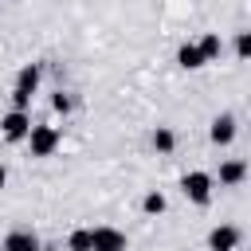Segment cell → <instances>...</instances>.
Returning a JSON list of instances; mask_svg holds the SVG:
<instances>
[{"label": "cell", "mask_w": 251, "mask_h": 251, "mask_svg": "<svg viewBox=\"0 0 251 251\" xmlns=\"http://www.w3.org/2000/svg\"><path fill=\"white\" fill-rule=\"evenodd\" d=\"M141 212H145V216H161V212H165V196H161V192H145Z\"/></svg>", "instance_id": "14"}, {"label": "cell", "mask_w": 251, "mask_h": 251, "mask_svg": "<svg viewBox=\"0 0 251 251\" xmlns=\"http://www.w3.org/2000/svg\"><path fill=\"white\" fill-rule=\"evenodd\" d=\"M4 251H39V239H35L31 231L16 227V231H8V235H4Z\"/></svg>", "instance_id": "9"}, {"label": "cell", "mask_w": 251, "mask_h": 251, "mask_svg": "<svg viewBox=\"0 0 251 251\" xmlns=\"http://www.w3.org/2000/svg\"><path fill=\"white\" fill-rule=\"evenodd\" d=\"M0 129H4V137H8V141H24V137H27V129H31V118H27L24 110H8V114L0 118Z\"/></svg>", "instance_id": "4"}, {"label": "cell", "mask_w": 251, "mask_h": 251, "mask_svg": "<svg viewBox=\"0 0 251 251\" xmlns=\"http://www.w3.org/2000/svg\"><path fill=\"white\" fill-rule=\"evenodd\" d=\"M24 141H27V149H31V157H51V153L59 149V141H63V133H59L55 126H31Z\"/></svg>", "instance_id": "2"}, {"label": "cell", "mask_w": 251, "mask_h": 251, "mask_svg": "<svg viewBox=\"0 0 251 251\" xmlns=\"http://www.w3.org/2000/svg\"><path fill=\"white\" fill-rule=\"evenodd\" d=\"M153 149H157V153H173V149H176V133H173L169 126H157V129H153Z\"/></svg>", "instance_id": "11"}, {"label": "cell", "mask_w": 251, "mask_h": 251, "mask_svg": "<svg viewBox=\"0 0 251 251\" xmlns=\"http://www.w3.org/2000/svg\"><path fill=\"white\" fill-rule=\"evenodd\" d=\"M27 106H31V94L27 90H12V110H24L27 114Z\"/></svg>", "instance_id": "17"}, {"label": "cell", "mask_w": 251, "mask_h": 251, "mask_svg": "<svg viewBox=\"0 0 251 251\" xmlns=\"http://www.w3.org/2000/svg\"><path fill=\"white\" fill-rule=\"evenodd\" d=\"M239 227H231V224H220V227H212L208 231V251H235L239 247Z\"/></svg>", "instance_id": "5"}, {"label": "cell", "mask_w": 251, "mask_h": 251, "mask_svg": "<svg viewBox=\"0 0 251 251\" xmlns=\"http://www.w3.org/2000/svg\"><path fill=\"white\" fill-rule=\"evenodd\" d=\"M71 106H75V102H71V94H63V90H55V94H51V110H55V114H71Z\"/></svg>", "instance_id": "15"}, {"label": "cell", "mask_w": 251, "mask_h": 251, "mask_svg": "<svg viewBox=\"0 0 251 251\" xmlns=\"http://www.w3.org/2000/svg\"><path fill=\"white\" fill-rule=\"evenodd\" d=\"M235 55H239V59H247V55H251V35H247V31H239V35H235Z\"/></svg>", "instance_id": "16"}, {"label": "cell", "mask_w": 251, "mask_h": 251, "mask_svg": "<svg viewBox=\"0 0 251 251\" xmlns=\"http://www.w3.org/2000/svg\"><path fill=\"white\" fill-rule=\"evenodd\" d=\"M39 63H24L20 67V75H16V90H27V94H35V86H39Z\"/></svg>", "instance_id": "10"}, {"label": "cell", "mask_w": 251, "mask_h": 251, "mask_svg": "<svg viewBox=\"0 0 251 251\" xmlns=\"http://www.w3.org/2000/svg\"><path fill=\"white\" fill-rule=\"evenodd\" d=\"M67 251H90V227H75L67 235Z\"/></svg>", "instance_id": "13"}, {"label": "cell", "mask_w": 251, "mask_h": 251, "mask_svg": "<svg viewBox=\"0 0 251 251\" xmlns=\"http://www.w3.org/2000/svg\"><path fill=\"white\" fill-rule=\"evenodd\" d=\"M212 188H216V180H212V173H204V169H192V173L180 176V192H184L192 204H200V208L212 200Z\"/></svg>", "instance_id": "1"}, {"label": "cell", "mask_w": 251, "mask_h": 251, "mask_svg": "<svg viewBox=\"0 0 251 251\" xmlns=\"http://www.w3.org/2000/svg\"><path fill=\"white\" fill-rule=\"evenodd\" d=\"M196 47H200V55H204V63H212V59H220V51H224V43H220V35H216V31H208V35H204V39H200Z\"/></svg>", "instance_id": "12"}, {"label": "cell", "mask_w": 251, "mask_h": 251, "mask_svg": "<svg viewBox=\"0 0 251 251\" xmlns=\"http://www.w3.org/2000/svg\"><path fill=\"white\" fill-rule=\"evenodd\" d=\"M243 180H247V161L231 157V161L220 165V184H224V188H235V184H243Z\"/></svg>", "instance_id": "7"}, {"label": "cell", "mask_w": 251, "mask_h": 251, "mask_svg": "<svg viewBox=\"0 0 251 251\" xmlns=\"http://www.w3.org/2000/svg\"><path fill=\"white\" fill-rule=\"evenodd\" d=\"M208 137H212V145H231L235 141V118L231 114H216L212 126H208Z\"/></svg>", "instance_id": "6"}, {"label": "cell", "mask_w": 251, "mask_h": 251, "mask_svg": "<svg viewBox=\"0 0 251 251\" xmlns=\"http://www.w3.org/2000/svg\"><path fill=\"white\" fill-rule=\"evenodd\" d=\"M4 184H8V169L0 165V188H4Z\"/></svg>", "instance_id": "18"}, {"label": "cell", "mask_w": 251, "mask_h": 251, "mask_svg": "<svg viewBox=\"0 0 251 251\" xmlns=\"http://www.w3.org/2000/svg\"><path fill=\"white\" fill-rule=\"evenodd\" d=\"M176 67H180V71H200V67H208V63H204V55H200L196 43H180V47H176Z\"/></svg>", "instance_id": "8"}, {"label": "cell", "mask_w": 251, "mask_h": 251, "mask_svg": "<svg viewBox=\"0 0 251 251\" xmlns=\"http://www.w3.org/2000/svg\"><path fill=\"white\" fill-rule=\"evenodd\" d=\"M129 239L118 227H90V251H126Z\"/></svg>", "instance_id": "3"}]
</instances>
